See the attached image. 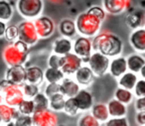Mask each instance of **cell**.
<instances>
[{
  "mask_svg": "<svg viewBox=\"0 0 145 126\" xmlns=\"http://www.w3.org/2000/svg\"><path fill=\"white\" fill-rule=\"evenodd\" d=\"M19 114H20V111L19 110L17 111L13 106L0 103V118L5 124H9L11 121H15Z\"/></svg>",
  "mask_w": 145,
  "mask_h": 126,
  "instance_id": "cell-15",
  "label": "cell"
},
{
  "mask_svg": "<svg viewBox=\"0 0 145 126\" xmlns=\"http://www.w3.org/2000/svg\"><path fill=\"white\" fill-rule=\"evenodd\" d=\"M91 50H93V44L91 40H89L86 36L79 37L75 41L74 51H75V54L82 59L83 63H89V60L91 56Z\"/></svg>",
  "mask_w": 145,
  "mask_h": 126,
  "instance_id": "cell-9",
  "label": "cell"
},
{
  "mask_svg": "<svg viewBox=\"0 0 145 126\" xmlns=\"http://www.w3.org/2000/svg\"><path fill=\"white\" fill-rule=\"evenodd\" d=\"M44 74H45V78H46L48 82H59L60 80H62L64 78V74H65L61 69L52 68V67L47 69Z\"/></svg>",
  "mask_w": 145,
  "mask_h": 126,
  "instance_id": "cell-27",
  "label": "cell"
},
{
  "mask_svg": "<svg viewBox=\"0 0 145 126\" xmlns=\"http://www.w3.org/2000/svg\"><path fill=\"white\" fill-rule=\"evenodd\" d=\"M75 97L78 101V104H79L80 110H89L93 107V95L88 90L86 89L79 90V92L76 94Z\"/></svg>",
  "mask_w": 145,
  "mask_h": 126,
  "instance_id": "cell-16",
  "label": "cell"
},
{
  "mask_svg": "<svg viewBox=\"0 0 145 126\" xmlns=\"http://www.w3.org/2000/svg\"><path fill=\"white\" fill-rule=\"evenodd\" d=\"M1 122H2V120H1V118H0V123H1Z\"/></svg>",
  "mask_w": 145,
  "mask_h": 126,
  "instance_id": "cell-47",
  "label": "cell"
},
{
  "mask_svg": "<svg viewBox=\"0 0 145 126\" xmlns=\"http://www.w3.org/2000/svg\"><path fill=\"white\" fill-rule=\"evenodd\" d=\"M136 122L139 124V125H145V110L137 112Z\"/></svg>",
  "mask_w": 145,
  "mask_h": 126,
  "instance_id": "cell-44",
  "label": "cell"
},
{
  "mask_svg": "<svg viewBox=\"0 0 145 126\" xmlns=\"http://www.w3.org/2000/svg\"><path fill=\"white\" fill-rule=\"evenodd\" d=\"M138 78L136 76V72H133L131 71L126 72L122 74V76H119L118 80V84L121 87H124L126 89H134V86L136 84Z\"/></svg>",
  "mask_w": 145,
  "mask_h": 126,
  "instance_id": "cell-21",
  "label": "cell"
},
{
  "mask_svg": "<svg viewBox=\"0 0 145 126\" xmlns=\"http://www.w3.org/2000/svg\"><path fill=\"white\" fill-rule=\"evenodd\" d=\"M34 24L35 27H36L37 33H38L39 37H41V38H47V37L51 36L53 34V32H54V22L49 17H39L38 19H36Z\"/></svg>",
  "mask_w": 145,
  "mask_h": 126,
  "instance_id": "cell-11",
  "label": "cell"
},
{
  "mask_svg": "<svg viewBox=\"0 0 145 126\" xmlns=\"http://www.w3.org/2000/svg\"><path fill=\"white\" fill-rule=\"evenodd\" d=\"M6 80L11 84L17 86H23L27 82L26 78V69L23 65L18 66H10V68L6 72Z\"/></svg>",
  "mask_w": 145,
  "mask_h": 126,
  "instance_id": "cell-10",
  "label": "cell"
},
{
  "mask_svg": "<svg viewBox=\"0 0 145 126\" xmlns=\"http://www.w3.org/2000/svg\"><path fill=\"white\" fill-rule=\"evenodd\" d=\"M107 126H127L128 125V122L127 119L122 116V117H113L111 119L107 120L106 122Z\"/></svg>",
  "mask_w": 145,
  "mask_h": 126,
  "instance_id": "cell-40",
  "label": "cell"
},
{
  "mask_svg": "<svg viewBox=\"0 0 145 126\" xmlns=\"http://www.w3.org/2000/svg\"><path fill=\"white\" fill-rule=\"evenodd\" d=\"M130 0H103V5L107 12L111 14H119L127 9Z\"/></svg>",
  "mask_w": 145,
  "mask_h": 126,
  "instance_id": "cell-13",
  "label": "cell"
},
{
  "mask_svg": "<svg viewBox=\"0 0 145 126\" xmlns=\"http://www.w3.org/2000/svg\"><path fill=\"white\" fill-rule=\"evenodd\" d=\"M18 40L23 41L28 45H34L38 41L39 35L37 33L35 24L30 21H23L18 26Z\"/></svg>",
  "mask_w": 145,
  "mask_h": 126,
  "instance_id": "cell-5",
  "label": "cell"
},
{
  "mask_svg": "<svg viewBox=\"0 0 145 126\" xmlns=\"http://www.w3.org/2000/svg\"><path fill=\"white\" fill-rule=\"evenodd\" d=\"M127 68L133 72H139L145 65V59L139 54H132L127 57Z\"/></svg>",
  "mask_w": 145,
  "mask_h": 126,
  "instance_id": "cell-22",
  "label": "cell"
},
{
  "mask_svg": "<svg viewBox=\"0 0 145 126\" xmlns=\"http://www.w3.org/2000/svg\"><path fill=\"white\" fill-rule=\"evenodd\" d=\"M23 92H24V95L28 96V97H34L39 92V87L37 84H30V82L24 84H23Z\"/></svg>",
  "mask_w": 145,
  "mask_h": 126,
  "instance_id": "cell-35",
  "label": "cell"
},
{
  "mask_svg": "<svg viewBox=\"0 0 145 126\" xmlns=\"http://www.w3.org/2000/svg\"><path fill=\"white\" fill-rule=\"evenodd\" d=\"M13 14V9L7 0H0V20L8 21Z\"/></svg>",
  "mask_w": 145,
  "mask_h": 126,
  "instance_id": "cell-31",
  "label": "cell"
},
{
  "mask_svg": "<svg viewBox=\"0 0 145 126\" xmlns=\"http://www.w3.org/2000/svg\"><path fill=\"white\" fill-rule=\"evenodd\" d=\"M45 74L39 67H30L26 69V78L27 82L34 84H41L44 80Z\"/></svg>",
  "mask_w": 145,
  "mask_h": 126,
  "instance_id": "cell-19",
  "label": "cell"
},
{
  "mask_svg": "<svg viewBox=\"0 0 145 126\" xmlns=\"http://www.w3.org/2000/svg\"><path fill=\"white\" fill-rule=\"evenodd\" d=\"M114 96L116 99H118L119 101H121L124 104H128L132 101L133 99V94L131 92L130 89H126L124 87H118L115 90Z\"/></svg>",
  "mask_w": 145,
  "mask_h": 126,
  "instance_id": "cell-30",
  "label": "cell"
},
{
  "mask_svg": "<svg viewBox=\"0 0 145 126\" xmlns=\"http://www.w3.org/2000/svg\"><path fill=\"white\" fill-rule=\"evenodd\" d=\"M82 63H83V61L78 55L69 53V54L61 57L60 69L63 71L64 74H75L81 68Z\"/></svg>",
  "mask_w": 145,
  "mask_h": 126,
  "instance_id": "cell-7",
  "label": "cell"
},
{
  "mask_svg": "<svg viewBox=\"0 0 145 126\" xmlns=\"http://www.w3.org/2000/svg\"><path fill=\"white\" fill-rule=\"evenodd\" d=\"M18 110L20 113L26 115H32L35 112V104L33 99H23L22 102L18 105Z\"/></svg>",
  "mask_w": 145,
  "mask_h": 126,
  "instance_id": "cell-33",
  "label": "cell"
},
{
  "mask_svg": "<svg viewBox=\"0 0 145 126\" xmlns=\"http://www.w3.org/2000/svg\"><path fill=\"white\" fill-rule=\"evenodd\" d=\"M103 21L89 12L81 14L77 19V29L82 35L86 37H91L95 35L101 28Z\"/></svg>",
  "mask_w": 145,
  "mask_h": 126,
  "instance_id": "cell-3",
  "label": "cell"
},
{
  "mask_svg": "<svg viewBox=\"0 0 145 126\" xmlns=\"http://www.w3.org/2000/svg\"><path fill=\"white\" fill-rule=\"evenodd\" d=\"M95 51L103 53L107 57L119 56L122 52V41L118 36L111 33H101L95 36L91 42Z\"/></svg>",
  "mask_w": 145,
  "mask_h": 126,
  "instance_id": "cell-1",
  "label": "cell"
},
{
  "mask_svg": "<svg viewBox=\"0 0 145 126\" xmlns=\"http://www.w3.org/2000/svg\"><path fill=\"white\" fill-rule=\"evenodd\" d=\"M59 92H61V84H59V82H49L46 89H45V94L48 97L52 96L53 94L59 93Z\"/></svg>",
  "mask_w": 145,
  "mask_h": 126,
  "instance_id": "cell-38",
  "label": "cell"
},
{
  "mask_svg": "<svg viewBox=\"0 0 145 126\" xmlns=\"http://www.w3.org/2000/svg\"><path fill=\"white\" fill-rule=\"evenodd\" d=\"M60 31L62 35L66 37H72L75 36L76 31H77V25L72 22V20L65 19L60 23Z\"/></svg>",
  "mask_w": 145,
  "mask_h": 126,
  "instance_id": "cell-28",
  "label": "cell"
},
{
  "mask_svg": "<svg viewBox=\"0 0 145 126\" xmlns=\"http://www.w3.org/2000/svg\"><path fill=\"white\" fill-rule=\"evenodd\" d=\"M18 26H15V25H10L6 28V31H5V38H6L7 41L9 42H13L16 39H18Z\"/></svg>",
  "mask_w": 145,
  "mask_h": 126,
  "instance_id": "cell-34",
  "label": "cell"
},
{
  "mask_svg": "<svg viewBox=\"0 0 145 126\" xmlns=\"http://www.w3.org/2000/svg\"><path fill=\"white\" fill-rule=\"evenodd\" d=\"M54 1H55V0H54ZM56 1H59V0H56Z\"/></svg>",
  "mask_w": 145,
  "mask_h": 126,
  "instance_id": "cell-48",
  "label": "cell"
},
{
  "mask_svg": "<svg viewBox=\"0 0 145 126\" xmlns=\"http://www.w3.org/2000/svg\"><path fill=\"white\" fill-rule=\"evenodd\" d=\"M135 108H136L137 111L145 110V96L137 97L136 101H135Z\"/></svg>",
  "mask_w": 145,
  "mask_h": 126,
  "instance_id": "cell-43",
  "label": "cell"
},
{
  "mask_svg": "<svg viewBox=\"0 0 145 126\" xmlns=\"http://www.w3.org/2000/svg\"><path fill=\"white\" fill-rule=\"evenodd\" d=\"M72 49V45L69 39L62 38L59 39L55 42L53 50H54L55 54L60 55V56H64L69 53H71V50Z\"/></svg>",
  "mask_w": 145,
  "mask_h": 126,
  "instance_id": "cell-24",
  "label": "cell"
},
{
  "mask_svg": "<svg viewBox=\"0 0 145 126\" xmlns=\"http://www.w3.org/2000/svg\"><path fill=\"white\" fill-rule=\"evenodd\" d=\"M48 64L50 67L52 68H57L60 69V65H61V56L60 55L54 54L52 56H50L48 60Z\"/></svg>",
  "mask_w": 145,
  "mask_h": 126,
  "instance_id": "cell-42",
  "label": "cell"
},
{
  "mask_svg": "<svg viewBox=\"0 0 145 126\" xmlns=\"http://www.w3.org/2000/svg\"><path fill=\"white\" fill-rule=\"evenodd\" d=\"M134 93L137 97L145 96V78L138 80L134 86Z\"/></svg>",
  "mask_w": 145,
  "mask_h": 126,
  "instance_id": "cell-39",
  "label": "cell"
},
{
  "mask_svg": "<svg viewBox=\"0 0 145 126\" xmlns=\"http://www.w3.org/2000/svg\"><path fill=\"white\" fill-rule=\"evenodd\" d=\"M28 46V44L21 40L11 42L3 51V59L5 63L9 66L23 65L26 62L29 53Z\"/></svg>",
  "mask_w": 145,
  "mask_h": 126,
  "instance_id": "cell-2",
  "label": "cell"
},
{
  "mask_svg": "<svg viewBox=\"0 0 145 126\" xmlns=\"http://www.w3.org/2000/svg\"><path fill=\"white\" fill-rule=\"evenodd\" d=\"M144 19L145 14L142 10H135L126 17L125 22L129 28L137 29L140 26H142V24L144 23Z\"/></svg>",
  "mask_w": 145,
  "mask_h": 126,
  "instance_id": "cell-20",
  "label": "cell"
},
{
  "mask_svg": "<svg viewBox=\"0 0 145 126\" xmlns=\"http://www.w3.org/2000/svg\"><path fill=\"white\" fill-rule=\"evenodd\" d=\"M129 43L137 52H145V28L134 29L129 37Z\"/></svg>",
  "mask_w": 145,
  "mask_h": 126,
  "instance_id": "cell-12",
  "label": "cell"
},
{
  "mask_svg": "<svg viewBox=\"0 0 145 126\" xmlns=\"http://www.w3.org/2000/svg\"><path fill=\"white\" fill-rule=\"evenodd\" d=\"M91 114L97 118L99 121H107L108 120L109 115V111H108V107L107 105L103 103H97L93 105L91 107Z\"/></svg>",
  "mask_w": 145,
  "mask_h": 126,
  "instance_id": "cell-25",
  "label": "cell"
},
{
  "mask_svg": "<svg viewBox=\"0 0 145 126\" xmlns=\"http://www.w3.org/2000/svg\"><path fill=\"white\" fill-rule=\"evenodd\" d=\"M79 110H80L79 104H78V101H77V99H76L75 96L69 97L68 99H66L65 106H64V111L66 112L68 115L75 116L76 114L78 113Z\"/></svg>",
  "mask_w": 145,
  "mask_h": 126,
  "instance_id": "cell-32",
  "label": "cell"
},
{
  "mask_svg": "<svg viewBox=\"0 0 145 126\" xmlns=\"http://www.w3.org/2000/svg\"><path fill=\"white\" fill-rule=\"evenodd\" d=\"M107 107H108L109 115L112 117H122V116L126 115V104L122 103L116 98L111 99L107 103Z\"/></svg>",
  "mask_w": 145,
  "mask_h": 126,
  "instance_id": "cell-18",
  "label": "cell"
},
{
  "mask_svg": "<svg viewBox=\"0 0 145 126\" xmlns=\"http://www.w3.org/2000/svg\"><path fill=\"white\" fill-rule=\"evenodd\" d=\"M49 100H50V107L52 110H54V111H60V110L64 109L66 99H65V95L62 92L53 94L52 96L49 97Z\"/></svg>",
  "mask_w": 145,
  "mask_h": 126,
  "instance_id": "cell-26",
  "label": "cell"
},
{
  "mask_svg": "<svg viewBox=\"0 0 145 126\" xmlns=\"http://www.w3.org/2000/svg\"><path fill=\"white\" fill-rule=\"evenodd\" d=\"M87 12H89V13H91V14L95 15V17H97L99 19H101V21H103V20H105V10H103V9L101 8V7H99V6H93V7H91V8H89V10L87 11Z\"/></svg>",
  "mask_w": 145,
  "mask_h": 126,
  "instance_id": "cell-41",
  "label": "cell"
},
{
  "mask_svg": "<svg viewBox=\"0 0 145 126\" xmlns=\"http://www.w3.org/2000/svg\"><path fill=\"white\" fill-rule=\"evenodd\" d=\"M127 70H128V68H127V61L123 57L114 58L110 62V65H109L110 74L114 78H119L124 72H126Z\"/></svg>",
  "mask_w": 145,
  "mask_h": 126,
  "instance_id": "cell-14",
  "label": "cell"
},
{
  "mask_svg": "<svg viewBox=\"0 0 145 126\" xmlns=\"http://www.w3.org/2000/svg\"><path fill=\"white\" fill-rule=\"evenodd\" d=\"M89 68L91 69V71L95 74V76H101L109 69L110 62H109L108 57L103 55V53L97 51L93 54H91V58L89 60Z\"/></svg>",
  "mask_w": 145,
  "mask_h": 126,
  "instance_id": "cell-4",
  "label": "cell"
},
{
  "mask_svg": "<svg viewBox=\"0 0 145 126\" xmlns=\"http://www.w3.org/2000/svg\"><path fill=\"white\" fill-rule=\"evenodd\" d=\"M140 72L141 78H145V65L142 67V69H141L140 72Z\"/></svg>",
  "mask_w": 145,
  "mask_h": 126,
  "instance_id": "cell-46",
  "label": "cell"
},
{
  "mask_svg": "<svg viewBox=\"0 0 145 126\" xmlns=\"http://www.w3.org/2000/svg\"><path fill=\"white\" fill-rule=\"evenodd\" d=\"M33 124L37 126H54L58 124L57 115L49 108L36 110L32 114Z\"/></svg>",
  "mask_w": 145,
  "mask_h": 126,
  "instance_id": "cell-8",
  "label": "cell"
},
{
  "mask_svg": "<svg viewBox=\"0 0 145 126\" xmlns=\"http://www.w3.org/2000/svg\"><path fill=\"white\" fill-rule=\"evenodd\" d=\"M33 101L35 104V111L36 110H43L47 109L50 106V100L46 94L42 92H38L36 95L33 97Z\"/></svg>",
  "mask_w": 145,
  "mask_h": 126,
  "instance_id": "cell-29",
  "label": "cell"
},
{
  "mask_svg": "<svg viewBox=\"0 0 145 126\" xmlns=\"http://www.w3.org/2000/svg\"><path fill=\"white\" fill-rule=\"evenodd\" d=\"M6 24L4 23V21L3 20H0V37L4 36L5 34V31H6Z\"/></svg>",
  "mask_w": 145,
  "mask_h": 126,
  "instance_id": "cell-45",
  "label": "cell"
},
{
  "mask_svg": "<svg viewBox=\"0 0 145 126\" xmlns=\"http://www.w3.org/2000/svg\"><path fill=\"white\" fill-rule=\"evenodd\" d=\"M19 12L25 17H36L43 9L42 0H18Z\"/></svg>",
  "mask_w": 145,
  "mask_h": 126,
  "instance_id": "cell-6",
  "label": "cell"
},
{
  "mask_svg": "<svg viewBox=\"0 0 145 126\" xmlns=\"http://www.w3.org/2000/svg\"><path fill=\"white\" fill-rule=\"evenodd\" d=\"M33 124V119L31 115H26V114H19L18 117L15 119L14 125L16 126H29Z\"/></svg>",
  "mask_w": 145,
  "mask_h": 126,
  "instance_id": "cell-37",
  "label": "cell"
},
{
  "mask_svg": "<svg viewBox=\"0 0 145 126\" xmlns=\"http://www.w3.org/2000/svg\"><path fill=\"white\" fill-rule=\"evenodd\" d=\"M79 90H80L79 84L72 80L66 78L61 84V92L65 96H68V97L76 96V94L79 92Z\"/></svg>",
  "mask_w": 145,
  "mask_h": 126,
  "instance_id": "cell-23",
  "label": "cell"
},
{
  "mask_svg": "<svg viewBox=\"0 0 145 126\" xmlns=\"http://www.w3.org/2000/svg\"><path fill=\"white\" fill-rule=\"evenodd\" d=\"M76 74V78H77L78 82L83 86H89L93 82V78H95V74L91 71L89 67H81Z\"/></svg>",
  "mask_w": 145,
  "mask_h": 126,
  "instance_id": "cell-17",
  "label": "cell"
},
{
  "mask_svg": "<svg viewBox=\"0 0 145 126\" xmlns=\"http://www.w3.org/2000/svg\"><path fill=\"white\" fill-rule=\"evenodd\" d=\"M79 125L81 126H99V121L91 114V115H85L80 119Z\"/></svg>",
  "mask_w": 145,
  "mask_h": 126,
  "instance_id": "cell-36",
  "label": "cell"
}]
</instances>
